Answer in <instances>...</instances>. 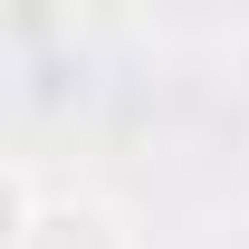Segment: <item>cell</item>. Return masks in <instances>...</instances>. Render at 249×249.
<instances>
[{"mask_svg":"<svg viewBox=\"0 0 249 249\" xmlns=\"http://www.w3.org/2000/svg\"><path fill=\"white\" fill-rule=\"evenodd\" d=\"M10 249H134V240L115 230L106 201H38V220H29Z\"/></svg>","mask_w":249,"mask_h":249,"instance_id":"1","label":"cell"}]
</instances>
